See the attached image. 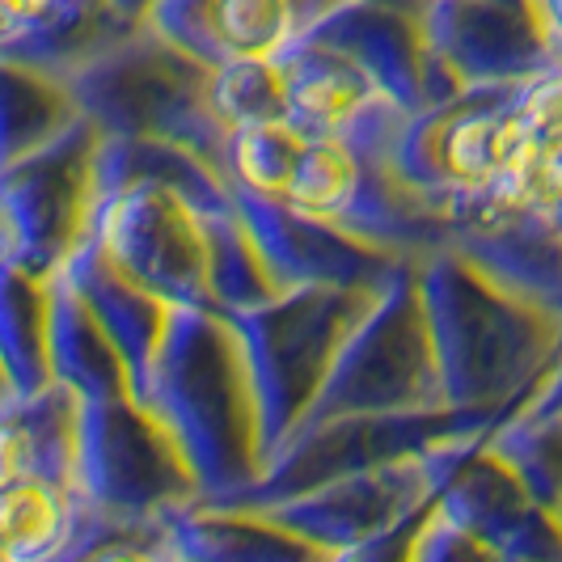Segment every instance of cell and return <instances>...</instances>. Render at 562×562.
Segmentation results:
<instances>
[{"mask_svg": "<svg viewBox=\"0 0 562 562\" xmlns=\"http://www.w3.org/2000/svg\"><path fill=\"white\" fill-rule=\"evenodd\" d=\"M136 402L166 423L195 474L203 504H237L262 482V415L250 360L228 313H169Z\"/></svg>", "mask_w": 562, "mask_h": 562, "instance_id": "cell-1", "label": "cell"}, {"mask_svg": "<svg viewBox=\"0 0 562 562\" xmlns=\"http://www.w3.org/2000/svg\"><path fill=\"white\" fill-rule=\"evenodd\" d=\"M415 276L449 411L491 415L546 351V313L529 296L482 276L452 246L423 258Z\"/></svg>", "mask_w": 562, "mask_h": 562, "instance_id": "cell-2", "label": "cell"}, {"mask_svg": "<svg viewBox=\"0 0 562 562\" xmlns=\"http://www.w3.org/2000/svg\"><path fill=\"white\" fill-rule=\"evenodd\" d=\"M77 111L106 136H153L195 153L225 178L228 127L212 111V68L136 26L68 77ZM228 182V178H225Z\"/></svg>", "mask_w": 562, "mask_h": 562, "instance_id": "cell-3", "label": "cell"}, {"mask_svg": "<svg viewBox=\"0 0 562 562\" xmlns=\"http://www.w3.org/2000/svg\"><path fill=\"white\" fill-rule=\"evenodd\" d=\"M381 288H288L258 310L233 313L258 394L267 465L305 423L342 342L372 310Z\"/></svg>", "mask_w": 562, "mask_h": 562, "instance_id": "cell-4", "label": "cell"}, {"mask_svg": "<svg viewBox=\"0 0 562 562\" xmlns=\"http://www.w3.org/2000/svg\"><path fill=\"white\" fill-rule=\"evenodd\" d=\"M415 267H402L394 280L381 288V296L360 317V326L347 335L335 368H330L317 402L310 406L305 423L296 427V436L310 427H322V423L360 419V415L449 411Z\"/></svg>", "mask_w": 562, "mask_h": 562, "instance_id": "cell-5", "label": "cell"}, {"mask_svg": "<svg viewBox=\"0 0 562 562\" xmlns=\"http://www.w3.org/2000/svg\"><path fill=\"white\" fill-rule=\"evenodd\" d=\"M81 491L102 520L127 529H161L199 504L182 449L136 397H81Z\"/></svg>", "mask_w": 562, "mask_h": 562, "instance_id": "cell-6", "label": "cell"}, {"mask_svg": "<svg viewBox=\"0 0 562 562\" xmlns=\"http://www.w3.org/2000/svg\"><path fill=\"white\" fill-rule=\"evenodd\" d=\"M516 85H470L449 102L411 114L394 140L402 182L440 203L449 216L452 203L491 187L495 178L546 166L512 114Z\"/></svg>", "mask_w": 562, "mask_h": 562, "instance_id": "cell-7", "label": "cell"}, {"mask_svg": "<svg viewBox=\"0 0 562 562\" xmlns=\"http://www.w3.org/2000/svg\"><path fill=\"white\" fill-rule=\"evenodd\" d=\"M89 246L119 276L173 310H212L207 207L161 178H136L102 195Z\"/></svg>", "mask_w": 562, "mask_h": 562, "instance_id": "cell-8", "label": "cell"}, {"mask_svg": "<svg viewBox=\"0 0 562 562\" xmlns=\"http://www.w3.org/2000/svg\"><path fill=\"white\" fill-rule=\"evenodd\" d=\"M102 140L106 132L81 114L52 144L0 169V216L13 233V267L52 280L89 241L102 203Z\"/></svg>", "mask_w": 562, "mask_h": 562, "instance_id": "cell-9", "label": "cell"}, {"mask_svg": "<svg viewBox=\"0 0 562 562\" xmlns=\"http://www.w3.org/2000/svg\"><path fill=\"white\" fill-rule=\"evenodd\" d=\"M479 445L482 431H470V436L445 440V445L415 452V457L342 474V479L322 482V486L288 495V499L246 507H262L271 520L288 525L292 533H301L313 546L338 554V550L360 546L368 537L385 533V529L402 525L406 516H415V512L436 504L445 482L452 479V470Z\"/></svg>", "mask_w": 562, "mask_h": 562, "instance_id": "cell-10", "label": "cell"}, {"mask_svg": "<svg viewBox=\"0 0 562 562\" xmlns=\"http://www.w3.org/2000/svg\"><path fill=\"white\" fill-rule=\"evenodd\" d=\"M491 415L482 411H427V415H360V419H335L301 431L288 449L267 465L262 482L237 504H271L313 491L322 482H335L356 470H372L385 461H402L427 452L445 440L482 431Z\"/></svg>", "mask_w": 562, "mask_h": 562, "instance_id": "cell-11", "label": "cell"}, {"mask_svg": "<svg viewBox=\"0 0 562 562\" xmlns=\"http://www.w3.org/2000/svg\"><path fill=\"white\" fill-rule=\"evenodd\" d=\"M233 203H237L280 292L288 288H381L394 280L402 267H415V262L381 250L347 228L305 216L296 207L237 195V191H233Z\"/></svg>", "mask_w": 562, "mask_h": 562, "instance_id": "cell-12", "label": "cell"}, {"mask_svg": "<svg viewBox=\"0 0 562 562\" xmlns=\"http://www.w3.org/2000/svg\"><path fill=\"white\" fill-rule=\"evenodd\" d=\"M338 0H157L144 26L178 52L225 68L237 59H280Z\"/></svg>", "mask_w": 562, "mask_h": 562, "instance_id": "cell-13", "label": "cell"}, {"mask_svg": "<svg viewBox=\"0 0 562 562\" xmlns=\"http://www.w3.org/2000/svg\"><path fill=\"white\" fill-rule=\"evenodd\" d=\"M423 34L461 89L529 81L554 64L537 13L507 0H427Z\"/></svg>", "mask_w": 562, "mask_h": 562, "instance_id": "cell-14", "label": "cell"}, {"mask_svg": "<svg viewBox=\"0 0 562 562\" xmlns=\"http://www.w3.org/2000/svg\"><path fill=\"white\" fill-rule=\"evenodd\" d=\"M305 38H317L342 56H351L406 114L440 106V102L461 93V85L449 77V68L427 47L419 13L338 0Z\"/></svg>", "mask_w": 562, "mask_h": 562, "instance_id": "cell-15", "label": "cell"}, {"mask_svg": "<svg viewBox=\"0 0 562 562\" xmlns=\"http://www.w3.org/2000/svg\"><path fill=\"white\" fill-rule=\"evenodd\" d=\"M280 72L288 119L317 136H347L381 114L402 111L356 59L317 38H301L288 56H280Z\"/></svg>", "mask_w": 562, "mask_h": 562, "instance_id": "cell-16", "label": "cell"}, {"mask_svg": "<svg viewBox=\"0 0 562 562\" xmlns=\"http://www.w3.org/2000/svg\"><path fill=\"white\" fill-rule=\"evenodd\" d=\"M26 479L81 486V397L59 381L0 402V491Z\"/></svg>", "mask_w": 562, "mask_h": 562, "instance_id": "cell-17", "label": "cell"}, {"mask_svg": "<svg viewBox=\"0 0 562 562\" xmlns=\"http://www.w3.org/2000/svg\"><path fill=\"white\" fill-rule=\"evenodd\" d=\"M173 562H330V550L313 546L262 507L191 504L161 525Z\"/></svg>", "mask_w": 562, "mask_h": 562, "instance_id": "cell-18", "label": "cell"}, {"mask_svg": "<svg viewBox=\"0 0 562 562\" xmlns=\"http://www.w3.org/2000/svg\"><path fill=\"white\" fill-rule=\"evenodd\" d=\"M64 276L85 296V305L93 310V317L102 322V330L119 347V356L127 360V368H132V397H136L144 376H148V364L157 356V342L166 335V322L169 313H173V305H166L153 292L136 288L127 276H119L89 241L68 258Z\"/></svg>", "mask_w": 562, "mask_h": 562, "instance_id": "cell-19", "label": "cell"}, {"mask_svg": "<svg viewBox=\"0 0 562 562\" xmlns=\"http://www.w3.org/2000/svg\"><path fill=\"white\" fill-rule=\"evenodd\" d=\"M52 376L85 402L132 397V368L64 271L52 276Z\"/></svg>", "mask_w": 562, "mask_h": 562, "instance_id": "cell-20", "label": "cell"}, {"mask_svg": "<svg viewBox=\"0 0 562 562\" xmlns=\"http://www.w3.org/2000/svg\"><path fill=\"white\" fill-rule=\"evenodd\" d=\"M0 368L18 394L47 390L52 376V280L0 267Z\"/></svg>", "mask_w": 562, "mask_h": 562, "instance_id": "cell-21", "label": "cell"}, {"mask_svg": "<svg viewBox=\"0 0 562 562\" xmlns=\"http://www.w3.org/2000/svg\"><path fill=\"white\" fill-rule=\"evenodd\" d=\"M77 119L81 111L59 77L0 59V169L52 144Z\"/></svg>", "mask_w": 562, "mask_h": 562, "instance_id": "cell-22", "label": "cell"}, {"mask_svg": "<svg viewBox=\"0 0 562 562\" xmlns=\"http://www.w3.org/2000/svg\"><path fill=\"white\" fill-rule=\"evenodd\" d=\"M207 276H212V310L228 317L258 310L280 292L233 199L221 207H207Z\"/></svg>", "mask_w": 562, "mask_h": 562, "instance_id": "cell-23", "label": "cell"}, {"mask_svg": "<svg viewBox=\"0 0 562 562\" xmlns=\"http://www.w3.org/2000/svg\"><path fill=\"white\" fill-rule=\"evenodd\" d=\"M305 140H310V132L296 127L292 119H271V123L237 127L228 136V148H225L228 187L237 195L280 203L288 182H292V169L301 161Z\"/></svg>", "mask_w": 562, "mask_h": 562, "instance_id": "cell-24", "label": "cell"}, {"mask_svg": "<svg viewBox=\"0 0 562 562\" xmlns=\"http://www.w3.org/2000/svg\"><path fill=\"white\" fill-rule=\"evenodd\" d=\"M212 111L228 127V136L250 123L288 119L280 59H237L212 68Z\"/></svg>", "mask_w": 562, "mask_h": 562, "instance_id": "cell-25", "label": "cell"}, {"mask_svg": "<svg viewBox=\"0 0 562 562\" xmlns=\"http://www.w3.org/2000/svg\"><path fill=\"white\" fill-rule=\"evenodd\" d=\"M59 562H173L161 529H127V525H98L72 554Z\"/></svg>", "mask_w": 562, "mask_h": 562, "instance_id": "cell-26", "label": "cell"}, {"mask_svg": "<svg viewBox=\"0 0 562 562\" xmlns=\"http://www.w3.org/2000/svg\"><path fill=\"white\" fill-rule=\"evenodd\" d=\"M415 562H512V559H507L499 546H491L486 537L470 533L465 525L449 520V516L440 512V499H436V512H431L427 525H423Z\"/></svg>", "mask_w": 562, "mask_h": 562, "instance_id": "cell-27", "label": "cell"}, {"mask_svg": "<svg viewBox=\"0 0 562 562\" xmlns=\"http://www.w3.org/2000/svg\"><path fill=\"white\" fill-rule=\"evenodd\" d=\"M431 512H436V504L415 512V516H406L402 525L385 529V533L368 537V541H360V546L338 550V554H330V562H415L423 525H427V516H431Z\"/></svg>", "mask_w": 562, "mask_h": 562, "instance_id": "cell-28", "label": "cell"}, {"mask_svg": "<svg viewBox=\"0 0 562 562\" xmlns=\"http://www.w3.org/2000/svg\"><path fill=\"white\" fill-rule=\"evenodd\" d=\"M64 0H0V56L43 26Z\"/></svg>", "mask_w": 562, "mask_h": 562, "instance_id": "cell-29", "label": "cell"}, {"mask_svg": "<svg viewBox=\"0 0 562 562\" xmlns=\"http://www.w3.org/2000/svg\"><path fill=\"white\" fill-rule=\"evenodd\" d=\"M537 221H541V225L550 228V233H554V237L562 241V187L554 191V195H550V203L537 212Z\"/></svg>", "mask_w": 562, "mask_h": 562, "instance_id": "cell-30", "label": "cell"}, {"mask_svg": "<svg viewBox=\"0 0 562 562\" xmlns=\"http://www.w3.org/2000/svg\"><path fill=\"white\" fill-rule=\"evenodd\" d=\"M360 4H385V9H402V13H419L427 9V0H360Z\"/></svg>", "mask_w": 562, "mask_h": 562, "instance_id": "cell-31", "label": "cell"}, {"mask_svg": "<svg viewBox=\"0 0 562 562\" xmlns=\"http://www.w3.org/2000/svg\"><path fill=\"white\" fill-rule=\"evenodd\" d=\"M13 394H18V390L9 385V376H4V368H0V402H4V397H13Z\"/></svg>", "mask_w": 562, "mask_h": 562, "instance_id": "cell-32", "label": "cell"}, {"mask_svg": "<svg viewBox=\"0 0 562 562\" xmlns=\"http://www.w3.org/2000/svg\"><path fill=\"white\" fill-rule=\"evenodd\" d=\"M507 4H520V9H529V13H537V0H507ZM541 22V18H537Z\"/></svg>", "mask_w": 562, "mask_h": 562, "instance_id": "cell-33", "label": "cell"}, {"mask_svg": "<svg viewBox=\"0 0 562 562\" xmlns=\"http://www.w3.org/2000/svg\"><path fill=\"white\" fill-rule=\"evenodd\" d=\"M0 562H18V559H13V554H9V550H4V546H0Z\"/></svg>", "mask_w": 562, "mask_h": 562, "instance_id": "cell-34", "label": "cell"}]
</instances>
